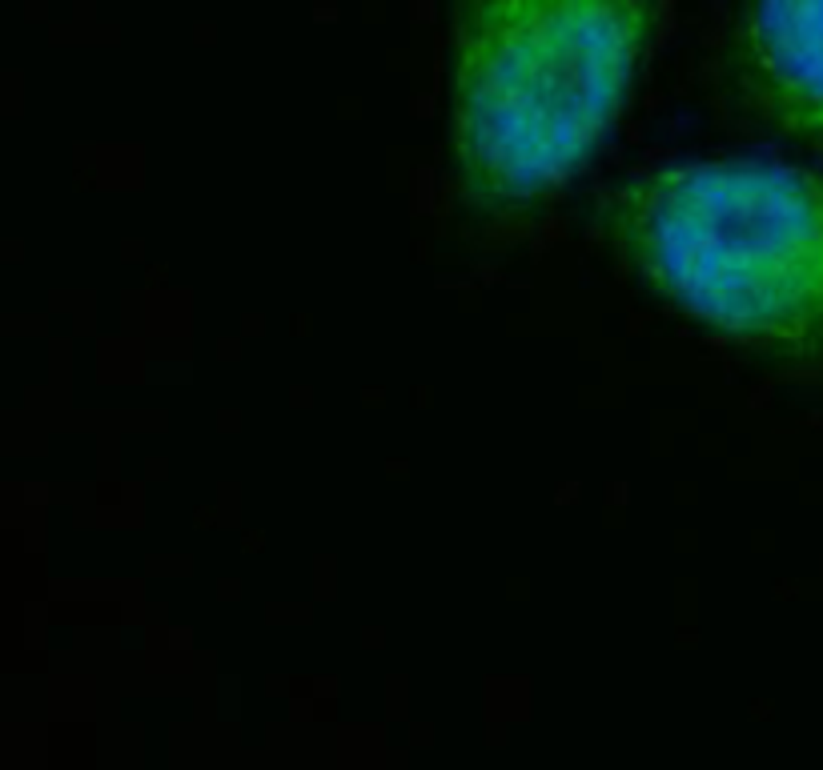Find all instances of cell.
<instances>
[{"label":"cell","instance_id":"obj_1","mask_svg":"<svg viewBox=\"0 0 823 770\" xmlns=\"http://www.w3.org/2000/svg\"><path fill=\"white\" fill-rule=\"evenodd\" d=\"M618 265L711 341L823 374V169L715 157L635 177L607 209Z\"/></svg>","mask_w":823,"mask_h":770},{"label":"cell","instance_id":"obj_2","mask_svg":"<svg viewBox=\"0 0 823 770\" xmlns=\"http://www.w3.org/2000/svg\"><path fill=\"white\" fill-rule=\"evenodd\" d=\"M658 0H454L450 177L478 225L546 209L623 117Z\"/></svg>","mask_w":823,"mask_h":770},{"label":"cell","instance_id":"obj_3","mask_svg":"<svg viewBox=\"0 0 823 770\" xmlns=\"http://www.w3.org/2000/svg\"><path fill=\"white\" fill-rule=\"evenodd\" d=\"M723 85L755 125L823 157V0H735Z\"/></svg>","mask_w":823,"mask_h":770}]
</instances>
